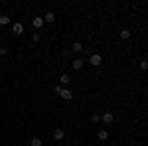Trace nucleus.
I'll return each instance as SVG.
<instances>
[{
    "instance_id": "nucleus-1",
    "label": "nucleus",
    "mask_w": 148,
    "mask_h": 146,
    "mask_svg": "<svg viewBox=\"0 0 148 146\" xmlns=\"http://www.w3.org/2000/svg\"><path fill=\"white\" fill-rule=\"evenodd\" d=\"M56 93H59V95H61V97H63L65 101H71V99H73V93H71L69 89H61V87H56Z\"/></svg>"
},
{
    "instance_id": "nucleus-2",
    "label": "nucleus",
    "mask_w": 148,
    "mask_h": 146,
    "mask_svg": "<svg viewBox=\"0 0 148 146\" xmlns=\"http://www.w3.org/2000/svg\"><path fill=\"white\" fill-rule=\"evenodd\" d=\"M83 65H85V61H83L81 57H77V59H73V61H71V67L75 69V71H79V69L83 67Z\"/></svg>"
},
{
    "instance_id": "nucleus-3",
    "label": "nucleus",
    "mask_w": 148,
    "mask_h": 146,
    "mask_svg": "<svg viewBox=\"0 0 148 146\" xmlns=\"http://www.w3.org/2000/svg\"><path fill=\"white\" fill-rule=\"evenodd\" d=\"M89 61H91V65H95V67H99V65H101V61H103V57L99 56V53H93Z\"/></svg>"
},
{
    "instance_id": "nucleus-4",
    "label": "nucleus",
    "mask_w": 148,
    "mask_h": 146,
    "mask_svg": "<svg viewBox=\"0 0 148 146\" xmlns=\"http://www.w3.org/2000/svg\"><path fill=\"white\" fill-rule=\"evenodd\" d=\"M63 136H65L63 128H56V130H53V138H56V140H63Z\"/></svg>"
},
{
    "instance_id": "nucleus-5",
    "label": "nucleus",
    "mask_w": 148,
    "mask_h": 146,
    "mask_svg": "<svg viewBox=\"0 0 148 146\" xmlns=\"http://www.w3.org/2000/svg\"><path fill=\"white\" fill-rule=\"evenodd\" d=\"M101 121L105 124H111V123H113V112H105V114L101 117Z\"/></svg>"
},
{
    "instance_id": "nucleus-6",
    "label": "nucleus",
    "mask_w": 148,
    "mask_h": 146,
    "mask_svg": "<svg viewBox=\"0 0 148 146\" xmlns=\"http://www.w3.org/2000/svg\"><path fill=\"white\" fill-rule=\"evenodd\" d=\"M12 32H14V34H22V32H24V24L16 22L14 26H12Z\"/></svg>"
},
{
    "instance_id": "nucleus-7",
    "label": "nucleus",
    "mask_w": 148,
    "mask_h": 146,
    "mask_svg": "<svg viewBox=\"0 0 148 146\" xmlns=\"http://www.w3.org/2000/svg\"><path fill=\"white\" fill-rule=\"evenodd\" d=\"M32 24H34L36 30H40V28L44 26V18H40V16H38V18H34V20H32Z\"/></svg>"
},
{
    "instance_id": "nucleus-8",
    "label": "nucleus",
    "mask_w": 148,
    "mask_h": 146,
    "mask_svg": "<svg viewBox=\"0 0 148 146\" xmlns=\"http://www.w3.org/2000/svg\"><path fill=\"white\" fill-rule=\"evenodd\" d=\"M97 138H99L101 142H105V140L109 138V132H107V130H99V132H97Z\"/></svg>"
},
{
    "instance_id": "nucleus-9",
    "label": "nucleus",
    "mask_w": 148,
    "mask_h": 146,
    "mask_svg": "<svg viewBox=\"0 0 148 146\" xmlns=\"http://www.w3.org/2000/svg\"><path fill=\"white\" fill-rule=\"evenodd\" d=\"M53 20H56V14L53 12H47L46 16H44V22H47V24H51Z\"/></svg>"
},
{
    "instance_id": "nucleus-10",
    "label": "nucleus",
    "mask_w": 148,
    "mask_h": 146,
    "mask_svg": "<svg viewBox=\"0 0 148 146\" xmlns=\"http://www.w3.org/2000/svg\"><path fill=\"white\" fill-rule=\"evenodd\" d=\"M128 38H130V32L128 30H123L121 32V40H128Z\"/></svg>"
},
{
    "instance_id": "nucleus-11",
    "label": "nucleus",
    "mask_w": 148,
    "mask_h": 146,
    "mask_svg": "<svg viewBox=\"0 0 148 146\" xmlns=\"http://www.w3.org/2000/svg\"><path fill=\"white\" fill-rule=\"evenodd\" d=\"M0 24H2V26L10 24V18H8V16H0Z\"/></svg>"
},
{
    "instance_id": "nucleus-12",
    "label": "nucleus",
    "mask_w": 148,
    "mask_h": 146,
    "mask_svg": "<svg viewBox=\"0 0 148 146\" xmlns=\"http://www.w3.org/2000/svg\"><path fill=\"white\" fill-rule=\"evenodd\" d=\"M138 65H140V69H142V71H146V69H148V61H146V59H142Z\"/></svg>"
},
{
    "instance_id": "nucleus-13",
    "label": "nucleus",
    "mask_w": 148,
    "mask_h": 146,
    "mask_svg": "<svg viewBox=\"0 0 148 146\" xmlns=\"http://www.w3.org/2000/svg\"><path fill=\"white\" fill-rule=\"evenodd\" d=\"M69 81H71V77H69V75H65V73H63V75H61V83H63V85H67Z\"/></svg>"
},
{
    "instance_id": "nucleus-14",
    "label": "nucleus",
    "mask_w": 148,
    "mask_h": 146,
    "mask_svg": "<svg viewBox=\"0 0 148 146\" xmlns=\"http://www.w3.org/2000/svg\"><path fill=\"white\" fill-rule=\"evenodd\" d=\"M30 146H42V140H40V138H32Z\"/></svg>"
},
{
    "instance_id": "nucleus-15",
    "label": "nucleus",
    "mask_w": 148,
    "mask_h": 146,
    "mask_svg": "<svg viewBox=\"0 0 148 146\" xmlns=\"http://www.w3.org/2000/svg\"><path fill=\"white\" fill-rule=\"evenodd\" d=\"M32 40H34V42H40V40H42V36H40V32H34V36H32Z\"/></svg>"
},
{
    "instance_id": "nucleus-16",
    "label": "nucleus",
    "mask_w": 148,
    "mask_h": 146,
    "mask_svg": "<svg viewBox=\"0 0 148 146\" xmlns=\"http://www.w3.org/2000/svg\"><path fill=\"white\" fill-rule=\"evenodd\" d=\"M73 49H75V51H81V49H83V45H81L79 42H75V44H73Z\"/></svg>"
},
{
    "instance_id": "nucleus-17",
    "label": "nucleus",
    "mask_w": 148,
    "mask_h": 146,
    "mask_svg": "<svg viewBox=\"0 0 148 146\" xmlns=\"http://www.w3.org/2000/svg\"><path fill=\"white\" fill-rule=\"evenodd\" d=\"M91 121H93V123H95V124H97V123H99V121H101V117H99V114H93V117H91Z\"/></svg>"
},
{
    "instance_id": "nucleus-18",
    "label": "nucleus",
    "mask_w": 148,
    "mask_h": 146,
    "mask_svg": "<svg viewBox=\"0 0 148 146\" xmlns=\"http://www.w3.org/2000/svg\"><path fill=\"white\" fill-rule=\"evenodd\" d=\"M6 53H8V49L6 47H0V56H6Z\"/></svg>"
},
{
    "instance_id": "nucleus-19",
    "label": "nucleus",
    "mask_w": 148,
    "mask_h": 146,
    "mask_svg": "<svg viewBox=\"0 0 148 146\" xmlns=\"http://www.w3.org/2000/svg\"><path fill=\"white\" fill-rule=\"evenodd\" d=\"M146 61H148V59H146Z\"/></svg>"
}]
</instances>
